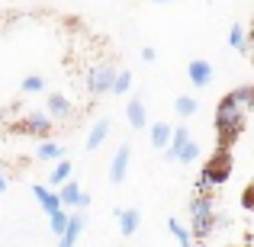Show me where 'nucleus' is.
<instances>
[{"label":"nucleus","instance_id":"obj_1","mask_svg":"<svg viewBox=\"0 0 254 247\" xmlns=\"http://www.w3.org/2000/svg\"><path fill=\"white\" fill-rule=\"evenodd\" d=\"M245 122H248V112L225 93L216 103V116H212V125H216V148H232V145L245 135Z\"/></svg>","mask_w":254,"mask_h":247},{"label":"nucleus","instance_id":"obj_2","mask_svg":"<svg viewBox=\"0 0 254 247\" xmlns=\"http://www.w3.org/2000/svg\"><path fill=\"white\" fill-rule=\"evenodd\" d=\"M232 167H235L232 164V148H216L196 177V193H212L216 186H225L232 177Z\"/></svg>","mask_w":254,"mask_h":247},{"label":"nucleus","instance_id":"obj_3","mask_svg":"<svg viewBox=\"0 0 254 247\" xmlns=\"http://www.w3.org/2000/svg\"><path fill=\"white\" fill-rule=\"evenodd\" d=\"M52 119H49V112H42V109H29V112H23V116L13 122V132L16 135H26V138H49L52 135Z\"/></svg>","mask_w":254,"mask_h":247},{"label":"nucleus","instance_id":"obj_4","mask_svg":"<svg viewBox=\"0 0 254 247\" xmlns=\"http://www.w3.org/2000/svg\"><path fill=\"white\" fill-rule=\"evenodd\" d=\"M113 77H116V68H113L110 61L97 64V68H90V74H87V90H90L93 97H103V93L113 90Z\"/></svg>","mask_w":254,"mask_h":247},{"label":"nucleus","instance_id":"obj_5","mask_svg":"<svg viewBox=\"0 0 254 247\" xmlns=\"http://www.w3.org/2000/svg\"><path fill=\"white\" fill-rule=\"evenodd\" d=\"M58 202H62V209H87V205H90V196L81 190V183H74V180L68 177L58 186Z\"/></svg>","mask_w":254,"mask_h":247},{"label":"nucleus","instance_id":"obj_6","mask_svg":"<svg viewBox=\"0 0 254 247\" xmlns=\"http://www.w3.org/2000/svg\"><path fill=\"white\" fill-rule=\"evenodd\" d=\"M129 161H132V148L123 142L116 148V154H113V161H110V183L113 186H123L126 173H129Z\"/></svg>","mask_w":254,"mask_h":247},{"label":"nucleus","instance_id":"obj_7","mask_svg":"<svg viewBox=\"0 0 254 247\" xmlns=\"http://www.w3.org/2000/svg\"><path fill=\"white\" fill-rule=\"evenodd\" d=\"M45 112H49L52 122H64V119H71V112H74V106H71V99L64 97V93H49V99H45Z\"/></svg>","mask_w":254,"mask_h":247},{"label":"nucleus","instance_id":"obj_8","mask_svg":"<svg viewBox=\"0 0 254 247\" xmlns=\"http://www.w3.org/2000/svg\"><path fill=\"white\" fill-rule=\"evenodd\" d=\"M187 81L193 87H209L212 84V64L206 61V58H193V61L187 64Z\"/></svg>","mask_w":254,"mask_h":247},{"label":"nucleus","instance_id":"obj_9","mask_svg":"<svg viewBox=\"0 0 254 247\" xmlns=\"http://www.w3.org/2000/svg\"><path fill=\"white\" fill-rule=\"evenodd\" d=\"M29 190H32V196H36V202L42 205V212H45V215H52V212H58V209H62V202H58V193H55V190H49L45 183H32Z\"/></svg>","mask_w":254,"mask_h":247},{"label":"nucleus","instance_id":"obj_10","mask_svg":"<svg viewBox=\"0 0 254 247\" xmlns=\"http://www.w3.org/2000/svg\"><path fill=\"white\" fill-rule=\"evenodd\" d=\"M190 222L193 218H209L212 212H216V196L212 193H196V196L190 199Z\"/></svg>","mask_w":254,"mask_h":247},{"label":"nucleus","instance_id":"obj_11","mask_svg":"<svg viewBox=\"0 0 254 247\" xmlns=\"http://www.w3.org/2000/svg\"><path fill=\"white\" fill-rule=\"evenodd\" d=\"M190 138H193V132L187 129V125H177V129L171 132V142L161 148V151H164V161H177V151L184 148V145L190 142Z\"/></svg>","mask_w":254,"mask_h":247},{"label":"nucleus","instance_id":"obj_12","mask_svg":"<svg viewBox=\"0 0 254 247\" xmlns=\"http://www.w3.org/2000/svg\"><path fill=\"white\" fill-rule=\"evenodd\" d=\"M116 225L123 231V238H132L142 225V212L138 209H116Z\"/></svg>","mask_w":254,"mask_h":247},{"label":"nucleus","instance_id":"obj_13","mask_svg":"<svg viewBox=\"0 0 254 247\" xmlns=\"http://www.w3.org/2000/svg\"><path fill=\"white\" fill-rule=\"evenodd\" d=\"M126 119H129V125H132L135 132L148 125V112H145V99H142V97L129 99V106H126Z\"/></svg>","mask_w":254,"mask_h":247},{"label":"nucleus","instance_id":"obj_14","mask_svg":"<svg viewBox=\"0 0 254 247\" xmlns=\"http://www.w3.org/2000/svg\"><path fill=\"white\" fill-rule=\"evenodd\" d=\"M84 225H87L84 212H74V215H68V225H64V235H62V244L74 247V244H77V238H81V231H84Z\"/></svg>","mask_w":254,"mask_h":247},{"label":"nucleus","instance_id":"obj_15","mask_svg":"<svg viewBox=\"0 0 254 247\" xmlns=\"http://www.w3.org/2000/svg\"><path fill=\"white\" fill-rule=\"evenodd\" d=\"M229 97L235 99V103L242 106L245 112H248V109L254 112V84H238L235 90H229Z\"/></svg>","mask_w":254,"mask_h":247},{"label":"nucleus","instance_id":"obj_16","mask_svg":"<svg viewBox=\"0 0 254 247\" xmlns=\"http://www.w3.org/2000/svg\"><path fill=\"white\" fill-rule=\"evenodd\" d=\"M106 135H110V119H97V125H93L90 135H87V151H97L100 145L106 142Z\"/></svg>","mask_w":254,"mask_h":247},{"label":"nucleus","instance_id":"obj_17","mask_svg":"<svg viewBox=\"0 0 254 247\" xmlns=\"http://www.w3.org/2000/svg\"><path fill=\"white\" fill-rule=\"evenodd\" d=\"M174 109H177V116L190 119V116H196V112H199V99L190 97V93H180V97L174 99Z\"/></svg>","mask_w":254,"mask_h":247},{"label":"nucleus","instance_id":"obj_18","mask_svg":"<svg viewBox=\"0 0 254 247\" xmlns=\"http://www.w3.org/2000/svg\"><path fill=\"white\" fill-rule=\"evenodd\" d=\"M171 132H174V125H171V122H155V125L148 129L151 145H155V148H164V145L171 142Z\"/></svg>","mask_w":254,"mask_h":247},{"label":"nucleus","instance_id":"obj_19","mask_svg":"<svg viewBox=\"0 0 254 247\" xmlns=\"http://www.w3.org/2000/svg\"><path fill=\"white\" fill-rule=\"evenodd\" d=\"M62 154H64V148L58 142H49V138H42V142H39V148H36V157H39V161H58Z\"/></svg>","mask_w":254,"mask_h":247},{"label":"nucleus","instance_id":"obj_20","mask_svg":"<svg viewBox=\"0 0 254 247\" xmlns=\"http://www.w3.org/2000/svg\"><path fill=\"white\" fill-rule=\"evenodd\" d=\"M168 231L174 235V241L180 247H193V238H190V228H187L184 222H177V218H168Z\"/></svg>","mask_w":254,"mask_h":247},{"label":"nucleus","instance_id":"obj_21","mask_svg":"<svg viewBox=\"0 0 254 247\" xmlns=\"http://www.w3.org/2000/svg\"><path fill=\"white\" fill-rule=\"evenodd\" d=\"M245 32H248V29H245L242 23H235V26L229 29V45H232L235 51H242V55H248V42H245Z\"/></svg>","mask_w":254,"mask_h":247},{"label":"nucleus","instance_id":"obj_22","mask_svg":"<svg viewBox=\"0 0 254 247\" xmlns=\"http://www.w3.org/2000/svg\"><path fill=\"white\" fill-rule=\"evenodd\" d=\"M129 90H132V71H129V68L116 71V77H113V90H110V93L123 97V93H129Z\"/></svg>","mask_w":254,"mask_h":247},{"label":"nucleus","instance_id":"obj_23","mask_svg":"<svg viewBox=\"0 0 254 247\" xmlns=\"http://www.w3.org/2000/svg\"><path fill=\"white\" fill-rule=\"evenodd\" d=\"M68 177H71V161H62V157H58V164L52 167V173H49V183L52 186H62Z\"/></svg>","mask_w":254,"mask_h":247},{"label":"nucleus","instance_id":"obj_24","mask_svg":"<svg viewBox=\"0 0 254 247\" xmlns=\"http://www.w3.org/2000/svg\"><path fill=\"white\" fill-rule=\"evenodd\" d=\"M196 157H199V142H196V138H190V142H187L184 148L177 151V161H180V164H193Z\"/></svg>","mask_w":254,"mask_h":247},{"label":"nucleus","instance_id":"obj_25","mask_svg":"<svg viewBox=\"0 0 254 247\" xmlns=\"http://www.w3.org/2000/svg\"><path fill=\"white\" fill-rule=\"evenodd\" d=\"M19 90H23V93H42V90H45V77H42V74H29V77H23Z\"/></svg>","mask_w":254,"mask_h":247},{"label":"nucleus","instance_id":"obj_26","mask_svg":"<svg viewBox=\"0 0 254 247\" xmlns=\"http://www.w3.org/2000/svg\"><path fill=\"white\" fill-rule=\"evenodd\" d=\"M68 215H71V212H64V209H58V212H52V215H49V228L55 231L58 238L64 235V225H68Z\"/></svg>","mask_w":254,"mask_h":247},{"label":"nucleus","instance_id":"obj_27","mask_svg":"<svg viewBox=\"0 0 254 247\" xmlns=\"http://www.w3.org/2000/svg\"><path fill=\"white\" fill-rule=\"evenodd\" d=\"M242 205H245V209H251V212H254V186H248V190L242 193Z\"/></svg>","mask_w":254,"mask_h":247},{"label":"nucleus","instance_id":"obj_28","mask_svg":"<svg viewBox=\"0 0 254 247\" xmlns=\"http://www.w3.org/2000/svg\"><path fill=\"white\" fill-rule=\"evenodd\" d=\"M142 61H145V64H151V61H158V51H155V49H151V45H145V49H142Z\"/></svg>","mask_w":254,"mask_h":247},{"label":"nucleus","instance_id":"obj_29","mask_svg":"<svg viewBox=\"0 0 254 247\" xmlns=\"http://www.w3.org/2000/svg\"><path fill=\"white\" fill-rule=\"evenodd\" d=\"M6 186H10V180H6L3 170H0V193H6Z\"/></svg>","mask_w":254,"mask_h":247},{"label":"nucleus","instance_id":"obj_30","mask_svg":"<svg viewBox=\"0 0 254 247\" xmlns=\"http://www.w3.org/2000/svg\"><path fill=\"white\" fill-rule=\"evenodd\" d=\"M151 3H171V0H151Z\"/></svg>","mask_w":254,"mask_h":247},{"label":"nucleus","instance_id":"obj_31","mask_svg":"<svg viewBox=\"0 0 254 247\" xmlns=\"http://www.w3.org/2000/svg\"><path fill=\"white\" fill-rule=\"evenodd\" d=\"M3 116H6V112H3V106H0V119H3Z\"/></svg>","mask_w":254,"mask_h":247},{"label":"nucleus","instance_id":"obj_32","mask_svg":"<svg viewBox=\"0 0 254 247\" xmlns=\"http://www.w3.org/2000/svg\"><path fill=\"white\" fill-rule=\"evenodd\" d=\"M58 247H68V244H58Z\"/></svg>","mask_w":254,"mask_h":247}]
</instances>
